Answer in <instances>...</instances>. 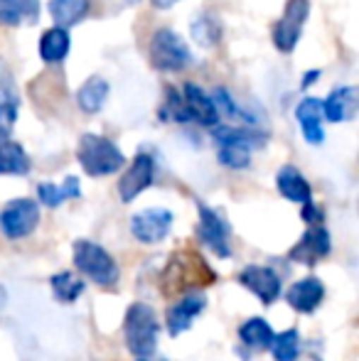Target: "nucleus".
Listing matches in <instances>:
<instances>
[{
  "instance_id": "393cba45",
  "label": "nucleus",
  "mask_w": 359,
  "mask_h": 361,
  "mask_svg": "<svg viewBox=\"0 0 359 361\" xmlns=\"http://www.w3.org/2000/svg\"><path fill=\"white\" fill-rule=\"evenodd\" d=\"M273 337H276V334H273L271 324L266 322L264 317H251L239 327V339L251 349H261V352L271 349Z\"/></svg>"
},
{
  "instance_id": "f3484780",
  "label": "nucleus",
  "mask_w": 359,
  "mask_h": 361,
  "mask_svg": "<svg viewBox=\"0 0 359 361\" xmlns=\"http://www.w3.org/2000/svg\"><path fill=\"white\" fill-rule=\"evenodd\" d=\"M322 298H325V286H322V281L315 276H308V278H303V281L293 283L286 293L288 305H291L293 310H298V312H305V314L317 310Z\"/></svg>"
},
{
  "instance_id": "c756f323",
  "label": "nucleus",
  "mask_w": 359,
  "mask_h": 361,
  "mask_svg": "<svg viewBox=\"0 0 359 361\" xmlns=\"http://www.w3.org/2000/svg\"><path fill=\"white\" fill-rule=\"evenodd\" d=\"M5 104L18 106V89H15V79L10 74V67L0 59V106Z\"/></svg>"
},
{
  "instance_id": "a211bd4d",
  "label": "nucleus",
  "mask_w": 359,
  "mask_h": 361,
  "mask_svg": "<svg viewBox=\"0 0 359 361\" xmlns=\"http://www.w3.org/2000/svg\"><path fill=\"white\" fill-rule=\"evenodd\" d=\"M39 0H0V25L3 27H30L39 23Z\"/></svg>"
},
{
  "instance_id": "423d86ee",
  "label": "nucleus",
  "mask_w": 359,
  "mask_h": 361,
  "mask_svg": "<svg viewBox=\"0 0 359 361\" xmlns=\"http://www.w3.org/2000/svg\"><path fill=\"white\" fill-rule=\"evenodd\" d=\"M148 57L153 69H158V72H182L192 62V52L185 44V39L168 27L155 30L148 44Z\"/></svg>"
},
{
  "instance_id": "9d476101",
  "label": "nucleus",
  "mask_w": 359,
  "mask_h": 361,
  "mask_svg": "<svg viewBox=\"0 0 359 361\" xmlns=\"http://www.w3.org/2000/svg\"><path fill=\"white\" fill-rule=\"evenodd\" d=\"M173 226V212L170 209H145L130 219V233L140 243H160L170 233Z\"/></svg>"
},
{
  "instance_id": "c9c22d12",
  "label": "nucleus",
  "mask_w": 359,
  "mask_h": 361,
  "mask_svg": "<svg viewBox=\"0 0 359 361\" xmlns=\"http://www.w3.org/2000/svg\"><path fill=\"white\" fill-rule=\"evenodd\" d=\"M123 3H126V5H135L138 0H123Z\"/></svg>"
},
{
  "instance_id": "5701e85b",
  "label": "nucleus",
  "mask_w": 359,
  "mask_h": 361,
  "mask_svg": "<svg viewBox=\"0 0 359 361\" xmlns=\"http://www.w3.org/2000/svg\"><path fill=\"white\" fill-rule=\"evenodd\" d=\"M69 44H72V39H69L67 30H59V27L44 30V35L39 37V57L47 64L64 62L69 54Z\"/></svg>"
},
{
  "instance_id": "dca6fc26",
  "label": "nucleus",
  "mask_w": 359,
  "mask_h": 361,
  "mask_svg": "<svg viewBox=\"0 0 359 361\" xmlns=\"http://www.w3.org/2000/svg\"><path fill=\"white\" fill-rule=\"evenodd\" d=\"M357 104H359V94L355 86H340V89H335L322 101V118H327L330 123L352 121L357 114Z\"/></svg>"
},
{
  "instance_id": "9b49d317",
  "label": "nucleus",
  "mask_w": 359,
  "mask_h": 361,
  "mask_svg": "<svg viewBox=\"0 0 359 361\" xmlns=\"http://www.w3.org/2000/svg\"><path fill=\"white\" fill-rule=\"evenodd\" d=\"M153 175H155V162L148 152L140 150L138 155L133 157L130 167L123 172L118 182V197L121 202H133L135 197L140 195L143 190H148L150 182H153Z\"/></svg>"
},
{
  "instance_id": "e433bc0d",
  "label": "nucleus",
  "mask_w": 359,
  "mask_h": 361,
  "mask_svg": "<svg viewBox=\"0 0 359 361\" xmlns=\"http://www.w3.org/2000/svg\"><path fill=\"white\" fill-rule=\"evenodd\" d=\"M138 361H148V359H138Z\"/></svg>"
},
{
  "instance_id": "aec40b11",
  "label": "nucleus",
  "mask_w": 359,
  "mask_h": 361,
  "mask_svg": "<svg viewBox=\"0 0 359 361\" xmlns=\"http://www.w3.org/2000/svg\"><path fill=\"white\" fill-rule=\"evenodd\" d=\"M276 187L288 202H296V204H310L312 202V190L308 185V180L296 170L293 165H286L278 170L276 175Z\"/></svg>"
},
{
  "instance_id": "f8f14e48",
  "label": "nucleus",
  "mask_w": 359,
  "mask_h": 361,
  "mask_svg": "<svg viewBox=\"0 0 359 361\" xmlns=\"http://www.w3.org/2000/svg\"><path fill=\"white\" fill-rule=\"evenodd\" d=\"M330 253V233L322 226H310L296 246L288 251V258L303 266H315L320 258Z\"/></svg>"
},
{
  "instance_id": "2eb2a0df",
  "label": "nucleus",
  "mask_w": 359,
  "mask_h": 361,
  "mask_svg": "<svg viewBox=\"0 0 359 361\" xmlns=\"http://www.w3.org/2000/svg\"><path fill=\"white\" fill-rule=\"evenodd\" d=\"M207 307V298L200 293H190V295H182V300L173 305V307L168 310V317H165V324H168V332L173 334V337H178V334L187 332V329L192 327V322H195V317L200 312H205Z\"/></svg>"
},
{
  "instance_id": "20e7f679",
  "label": "nucleus",
  "mask_w": 359,
  "mask_h": 361,
  "mask_svg": "<svg viewBox=\"0 0 359 361\" xmlns=\"http://www.w3.org/2000/svg\"><path fill=\"white\" fill-rule=\"evenodd\" d=\"M77 160L89 177H106L118 172L126 165L123 152L114 140L96 133H84L77 147Z\"/></svg>"
},
{
  "instance_id": "2f4dec72",
  "label": "nucleus",
  "mask_w": 359,
  "mask_h": 361,
  "mask_svg": "<svg viewBox=\"0 0 359 361\" xmlns=\"http://www.w3.org/2000/svg\"><path fill=\"white\" fill-rule=\"evenodd\" d=\"M303 219H305L308 224H310V226H320V221H322V212L317 209L315 204H305L303 207Z\"/></svg>"
},
{
  "instance_id": "f03ea898",
  "label": "nucleus",
  "mask_w": 359,
  "mask_h": 361,
  "mask_svg": "<svg viewBox=\"0 0 359 361\" xmlns=\"http://www.w3.org/2000/svg\"><path fill=\"white\" fill-rule=\"evenodd\" d=\"M214 143L219 145L217 160L229 170H244L251 162V150L266 145L269 135L256 128H231V126H219L212 133Z\"/></svg>"
},
{
  "instance_id": "a878e982",
  "label": "nucleus",
  "mask_w": 359,
  "mask_h": 361,
  "mask_svg": "<svg viewBox=\"0 0 359 361\" xmlns=\"http://www.w3.org/2000/svg\"><path fill=\"white\" fill-rule=\"evenodd\" d=\"M30 157L25 147L15 140H5L0 145V175H28Z\"/></svg>"
},
{
  "instance_id": "f704fd0d",
  "label": "nucleus",
  "mask_w": 359,
  "mask_h": 361,
  "mask_svg": "<svg viewBox=\"0 0 359 361\" xmlns=\"http://www.w3.org/2000/svg\"><path fill=\"white\" fill-rule=\"evenodd\" d=\"M5 300H8V293H5V288L0 286V312H3V307H5Z\"/></svg>"
},
{
  "instance_id": "b1692460",
  "label": "nucleus",
  "mask_w": 359,
  "mask_h": 361,
  "mask_svg": "<svg viewBox=\"0 0 359 361\" xmlns=\"http://www.w3.org/2000/svg\"><path fill=\"white\" fill-rule=\"evenodd\" d=\"M79 195H82V190H79L77 177H67L64 185H52V182H39L37 185V197L44 207H59L67 200H77Z\"/></svg>"
},
{
  "instance_id": "7ed1b4c3",
  "label": "nucleus",
  "mask_w": 359,
  "mask_h": 361,
  "mask_svg": "<svg viewBox=\"0 0 359 361\" xmlns=\"http://www.w3.org/2000/svg\"><path fill=\"white\" fill-rule=\"evenodd\" d=\"M158 332L160 322L155 310L145 302L130 305L123 319V334L128 352L138 359H148L155 352V347H158Z\"/></svg>"
},
{
  "instance_id": "0eeeda50",
  "label": "nucleus",
  "mask_w": 359,
  "mask_h": 361,
  "mask_svg": "<svg viewBox=\"0 0 359 361\" xmlns=\"http://www.w3.org/2000/svg\"><path fill=\"white\" fill-rule=\"evenodd\" d=\"M308 15H310V0H288L281 20L273 25V32H271L273 44H276L278 52L291 54L296 49Z\"/></svg>"
},
{
  "instance_id": "473e14b6",
  "label": "nucleus",
  "mask_w": 359,
  "mask_h": 361,
  "mask_svg": "<svg viewBox=\"0 0 359 361\" xmlns=\"http://www.w3.org/2000/svg\"><path fill=\"white\" fill-rule=\"evenodd\" d=\"M153 3V8H158V10H168V8H173L175 3H180V0H150Z\"/></svg>"
},
{
  "instance_id": "72a5a7b5",
  "label": "nucleus",
  "mask_w": 359,
  "mask_h": 361,
  "mask_svg": "<svg viewBox=\"0 0 359 361\" xmlns=\"http://www.w3.org/2000/svg\"><path fill=\"white\" fill-rule=\"evenodd\" d=\"M317 79H320V72H317V69L308 72V74H305V79H303V89H308V86H310L312 81H317Z\"/></svg>"
},
{
  "instance_id": "39448f33",
  "label": "nucleus",
  "mask_w": 359,
  "mask_h": 361,
  "mask_svg": "<svg viewBox=\"0 0 359 361\" xmlns=\"http://www.w3.org/2000/svg\"><path fill=\"white\" fill-rule=\"evenodd\" d=\"M74 266H77L89 281H94L96 286H101V288H114L121 276L118 266H116V261L111 258V253L104 251L99 243L87 241V238L74 243Z\"/></svg>"
},
{
  "instance_id": "7c9ffc66",
  "label": "nucleus",
  "mask_w": 359,
  "mask_h": 361,
  "mask_svg": "<svg viewBox=\"0 0 359 361\" xmlns=\"http://www.w3.org/2000/svg\"><path fill=\"white\" fill-rule=\"evenodd\" d=\"M15 118H18V106H13V104L0 106V145H3L5 140L10 138V133H13Z\"/></svg>"
},
{
  "instance_id": "412c9836",
  "label": "nucleus",
  "mask_w": 359,
  "mask_h": 361,
  "mask_svg": "<svg viewBox=\"0 0 359 361\" xmlns=\"http://www.w3.org/2000/svg\"><path fill=\"white\" fill-rule=\"evenodd\" d=\"M91 0H49V15L59 30H69L87 18Z\"/></svg>"
},
{
  "instance_id": "f257e3e1",
  "label": "nucleus",
  "mask_w": 359,
  "mask_h": 361,
  "mask_svg": "<svg viewBox=\"0 0 359 361\" xmlns=\"http://www.w3.org/2000/svg\"><path fill=\"white\" fill-rule=\"evenodd\" d=\"M217 281V273L207 266V261L195 251H178L170 256V263L165 266L160 288L168 298L185 295L190 290L212 286Z\"/></svg>"
},
{
  "instance_id": "4468645a",
  "label": "nucleus",
  "mask_w": 359,
  "mask_h": 361,
  "mask_svg": "<svg viewBox=\"0 0 359 361\" xmlns=\"http://www.w3.org/2000/svg\"><path fill=\"white\" fill-rule=\"evenodd\" d=\"M180 94H182V101H185V111H187L190 123L207 126V128H212V126L219 123V114H217L209 94H205L200 86L192 84V81H187V84L182 86Z\"/></svg>"
},
{
  "instance_id": "4be33fe9",
  "label": "nucleus",
  "mask_w": 359,
  "mask_h": 361,
  "mask_svg": "<svg viewBox=\"0 0 359 361\" xmlns=\"http://www.w3.org/2000/svg\"><path fill=\"white\" fill-rule=\"evenodd\" d=\"M109 99V81L104 76H89L77 91V104L84 114H99Z\"/></svg>"
},
{
  "instance_id": "c85d7f7f",
  "label": "nucleus",
  "mask_w": 359,
  "mask_h": 361,
  "mask_svg": "<svg viewBox=\"0 0 359 361\" xmlns=\"http://www.w3.org/2000/svg\"><path fill=\"white\" fill-rule=\"evenodd\" d=\"M271 352L276 361H296L300 354V334L296 329H286V332L276 334L271 342Z\"/></svg>"
},
{
  "instance_id": "cd10ccee",
  "label": "nucleus",
  "mask_w": 359,
  "mask_h": 361,
  "mask_svg": "<svg viewBox=\"0 0 359 361\" xmlns=\"http://www.w3.org/2000/svg\"><path fill=\"white\" fill-rule=\"evenodd\" d=\"M52 293L59 302L69 305V302H74V300H79V295L84 293V281H79V278L69 271L57 273V276H52Z\"/></svg>"
},
{
  "instance_id": "bb28decb",
  "label": "nucleus",
  "mask_w": 359,
  "mask_h": 361,
  "mask_svg": "<svg viewBox=\"0 0 359 361\" xmlns=\"http://www.w3.org/2000/svg\"><path fill=\"white\" fill-rule=\"evenodd\" d=\"M190 35H192V39L200 44V47L209 49V47H214V44L221 39V25H219V20H217L214 15L202 13L200 18L192 23Z\"/></svg>"
},
{
  "instance_id": "ddd939ff",
  "label": "nucleus",
  "mask_w": 359,
  "mask_h": 361,
  "mask_svg": "<svg viewBox=\"0 0 359 361\" xmlns=\"http://www.w3.org/2000/svg\"><path fill=\"white\" fill-rule=\"evenodd\" d=\"M239 283L244 288H249L264 305L276 302L278 295H281V278H278V273L269 266L244 268L239 276Z\"/></svg>"
},
{
  "instance_id": "1a4fd4ad",
  "label": "nucleus",
  "mask_w": 359,
  "mask_h": 361,
  "mask_svg": "<svg viewBox=\"0 0 359 361\" xmlns=\"http://www.w3.org/2000/svg\"><path fill=\"white\" fill-rule=\"evenodd\" d=\"M200 209V226H197V233H200V241L205 243L207 248L217 253L221 258H229L231 256V248H229V221L219 214V212L209 209L207 204H197Z\"/></svg>"
},
{
  "instance_id": "6ab92c4d",
  "label": "nucleus",
  "mask_w": 359,
  "mask_h": 361,
  "mask_svg": "<svg viewBox=\"0 0 359 361\" xmlns=\"http://www.w3.org/2000/svg\"><path fill=\"white\" fill-rule=\"evenodd\" d=\"M296 118L303 128V138L310 145H320L325 140V130H322V101L320 99H303L296 106Z\"/></svg>"
},
{
  "instance_id": "6e6552de",
  "label": "nucleus",
  "mask_w": 359,
  "mask_h": 361,
  "mask_svg": "<svg viewBox=\"0 0 359 361\" xmlns=\"http://www.w3.org/2000/svg\"><path fill=\"white\" fill-rule=\"evenodd\" d=\"M39 224V207L32 200H13L0 212V231L8 238H25Z\"/></svg>"
}]
</instances>
